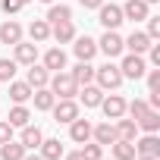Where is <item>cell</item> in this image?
Masks as SVG:
<instances>
[{"label":"cell","instance_id":"1","mask_svg":"<svg viewBox=\"0 0 160 160\" xmlns=\"http://www.w3.org/2000/svg\"><path fill=\"white\" fill-rule=\"evenodd\" d=\"M122 82H126V78H122V72H119V66H116L113 60H107L104 66H94V85H98V88L116 91Z\"/></svg>","mask_w":160,"mask_h":160},{"label":"cell","instance_id":"2","mask_svg":"<svg viewBox=\"0 0 160 160\" xmlns=\"http://www.w3.org/2000/svg\"><path fill=\"white\" fill-rule=\"evenodd\" d=\"M47 88L53 91V98H57V101H63V98H75V94H78V82L69 75V69L50 72V82H47Z\"/></svg>","mask_w":160,"mask_h":160},{"label":"cell","instance_id":"3","mask_svg":"<svg viewBox=\"0 0 160 160\" xmlns=\"http://www.w3.org/2000/svg\"><path fill=\"white\" fill-rule=\"evenodd\" d=\"M119 66V72H122V78H144V72H148V60L141 57V53H122V60L116 63Z\"/></svg>","mask_w":160,"mask_h":160},{"label":"cell","instance_id":"4","mask_svg":"<svg viewBox=\"0 0 160 160\" xmlns=\"http://www.w3.org/2000/svg\"><path fill=\"white\" fill-rule=\"evenodd\" d=\"M50 113H53V122L69 126L75 116H82V107H78V101H75V98H63V101H57V104L50 107Z\"/></svg>","mask_w":160,"mask_h":160},{"label":"cell","instance_id":"5","mask_svg":"<svg viewBox=\"0 0 160 160\" xmlns=\"http://www.w3.org/2000/svg\"><path fill=\"white\" fill-rule=\"evenodd\" d=\"M98 53H104L107 60L122 57V53H126V47H122V35H119L116 28H113V32H104L101 41H98Z\"/></svg>","mask_w":160,"mask_h":160},{"label":"cell","instance_id":"6","mask_svg":"<svg viewBox=\"0 0 160 160\" xmlns=\"http://www.w3.org/2000/svg\"><path fill=\"white\" fill-rule=\"evenodd\" d=\"M98 22L104 25V32H113V28H119L126 19H122V10H119L116 3H101V7H98Z\"/></svg>","mask_w":160,"mask_h":160},{"label":"cell","instance_id":"7","mask_svg":"<svg viewBox=\"0 0 160 160\" xmlns=\"http://www.w3.org/2000/svg\"><path fill=\"white\" fill-rule=\"evenodd\" d=\"M72 53H75V60L91 63V60L98 57V41L88 38V35H75V38H72Z\"/></svg>","mask_w":160,"mask_h":160},{"label":"cell","instance_id":"8","mask_svg":"<svg viewBox=\"0 0 160 160\" xmlns=\"http://www.w3.org/2000/svg\"><path fill=\"white\" fill-rule=\"evenodd\" d=\"M104 94H107V91H104V88H98V85L91 82V85H82V88H78V94H75V98H78V107L94 110V107H101Z\"/></svg>","mask_w":160,"mask_h":160},{"label":"cell","instance_id":"9","mask_svg":"<svg viewBox=\"0 0 160 160\" xmlns=\"http://www.w3.org/2000/svg\"><path fill=\"white\" fill-rule=\"evenodd\" d=\"M13 60H16L19 66H32V63H38V44L22 38L19 44H13Z\"/></svg>","mask_w":160,"mask_h":160},{"label":"cell","instance_id":"10","mask_svg":"<svg viewBox=\"0 0 160 160\" xmlns=\"http://www.w3.org/2000/svg\"><path fill=\"white\" fill-rule=\"evenodd\" d=\"M132 144H135V154H138V157H160V138H157L154 132H144V135L135 138Z\"/></svg>","mask_w":160,"mask_h":160},{"label":"cell","instance_id":"11","mask_svg":"<svg viewBox=\"0 0 160 160\" xmlns=\"http://www.w3.org/2000/svg\"><path fill=\"white\" fill-rule=\"evenodd\" d=\"M119 10H122V19H129V22H144L151 16V7L144 0H126Z\"/></svg>","mask_w":160,"mask_h":160},{"label":"cell","instance_id":"12","mask_svg":"<svg viewBox=\"0 0 160 160\" xmlns=\"http://www.w3.org/2000/svg\"><path fill=\"white\" fill-rule=\"evenodd\" d=\"M101 110H104L107 119H119V116H126V98L122 94H104Z\"/></svg>","mask_w":160,"mask_h":160},{"label":"cell","instance_id":"13","mask_svg":"<svg viewBox=\"0 0 160 160\" xmlns=\"http://www.w3.org/2000/svg\"><path fill=\"white\" fill-rule=\"evenodd\" d=\"M22 35H25V28L16 22V19H7V22H0V44H19L22 41Z\"/></svg>","mask_w":160,"mask_h":160},{"label":"cell","instance_id":"14","mask_svg":"<svg viewBox=\"0 0 160 160\" xmlns=\"http://www.w3.org/2000/svg\"><path fill=\"white\" fill-rule=\"evenodd\" d=\"M91 141H98V144H113L116 141V129H113V119H104V122H98V126H91Z\"/></svg>","mask_w":160,"mask_h":160},{"label":"cell","instance_id":"15","mask_svg":"<svg viewBox=\"0 0 160 160\" xmlns=\"http://www.w3.org/2000/svg\"><path fill=\"white\" fill-rule=\"evenodd\" d=\"M122 47H126L129 53H141V57H144V53H148V47H151V38H148L144 32H138V28H135L129 38H122Z\"/></svg>","mask_w":160,"mask_h":160},{"label":"cell","instance_id":"16","mask_svg":"<svg viewBox=\"0 0 160 160\" xmlns=\"http://www.w3.org/2000/svg\"><path fill=\"white\" fill-rule=\"evenodd\" d=\"M41 66H44L47 72H60V69H66V50H63V47H50V50L41 57Z\"/></svg>","mask_w":160,"mask_h":160},{"label":"cell","instance_id":"17","mask_svg":"<svg viewBox=\"0 0 160 160\" xmlns=\"http://www.w3.org/2000/svg\"><path fill=\"white\" fill-rule=\"evenodd\" d=\"M69 138H72L75 144L91 141V122H88V119H82V116H75V119L69 122Z\"/></svg>","mask_w":160,"mask_h":160},{"label":"cell","instance_id":"18","mask_svg":"<svg viewBox=\"0 0 160 160\" xmlns=\"http://www.w3.org/2000/svg\"><path fill=\"white\" fill-rule=\"evenodd\" d=\"M19 141H22V148L25 151H38V144L44 141V132L38 129V126H22V132H19Z\"/></svg>","mask_w":160,"mask_h":160},{"label":"cell","instance_id":"19","mask_svg":"<svg viewBox=\"0 0 160 160\" xmlns=\"http://www.w3.org/2000/svg\"><path fill=\"white\" fill-rule=\"evenodd\" d=\"M25 82H28L32 88H47V82H50V72H47L41 63H32V66L25 69Z\"/></svg>","mask_w":160,"mask_h":160},{"label":"cell","instance_id":"20","mask_svg":"<svg viewBox=\"0 0 160 160\" xmlns=\"http://www.w3.org/2000/svg\"><path fill=\"white\" fill-rule=\"evenodd\" d=\"M113 129H116V138H122V141H135L138 138V122L135 119L119 116V119H113Z\"/></svg>","mask_w":160,"mask_h":160},{"label":"cell","instance_id":"21","mask_svg":"<svg viewBox=\"0 0 160 160\" xmlns=\"http://www.w3.org/2000/svg\"><path fill=\"white\" fill-rule=\"evenodd\" d=\"M38 154H41L44 160H60V157L66 154V148H63L60 138H44V141L38 144Z\"/></svg>","mask_w":160,"mask_h":160},{"label":"cell","instance_id":"22","mask_svg":"<svg viewBox=\"0 0 160 160\" xmlns=\"http://www.w3.org/2000/svg\"><path fill=\"white\" fill-rule=\"evenodd\" d=\"M69 75L78 82V88H82V85H91V82H94V66H91V63H85V60H78V63L69 69Z\"/></svg>","mask_w":160,"mask_h":160},{"label":"cell","instance_id":"23","mask_svg":"<svg viewBox=\"0 0 160 160\" xmlns=\"http://www.w3.org/2000/svg\"><path fill=\"white\" fill-rule=\"evenodd\" d=\"M7 85H10V101L13 104H28L32 101V91L35 88L28 82H16V78H13V82H7Z\"/></svg>","mask_w":160,"mask_h":160},{"label":"cell","instance_id":"24","mask_svg":"<svg viewBox=\"0 0 160 160\" xmlns=\"http://www.w3.org/2000/svg\"><path fill=\"white\" fill-rule=\"evenodd\" d=\"M75 35H78V32H75L72 22H57V25H50V38H53L57 44H72Z\"/></svg>","mask_w":160,"mask_h":160},{"label":"cell","instance_id":"25","mask_svg":"<svg viewBox=\"0 0 160 160\" xmlns=\"http://www.w3.org/2000/svg\"><path fill=\"white\" fill-rule=\"evenodd\" d=\"M44 19H47L50 25H57V22H72V7H66V3H50Z\"/></svg>","mask_w":160,"mask_h":160},{"label":"cell","instance_id":"26","mask_svg":"<svg viewBox=\"0 0 160 160\" xmlns=\"http://www.w3.org/2000/svg\"><path fill=\"white\" fill-rule=\"evenodd\" d=\"M32 101H35V110H41V113H50V107L57 104V98H53L50 88H35L32 91Z\"/></svg>","mask_w":160,"mask_h":160},{"label":"cell","instance_id":"27","mask_svg":"<svg viewBox=\"0 0 160 160\" xmlns=\"http://www.w3.org/2000/svg\"><path fill=\"white\" fill-rule=\"evenodd\" d=\"M7 122H10L13 129H22V126H28V122H32V110H28L25 104H13V110H10Z\"/></svg>","mask_w":160,"mask_h":160},{"label":"cell","instance_id":"28","mask_svg":"<svg viewBox=\"0 0 160 160\" xmlns=\"http://www.w3.org/2000/svg\"><path fill=\"white\" fill-rule=\"evenodd\" d=\"M22 157H25L22 141L10 138V141H3V144H0V160H22Z\"/></svg>","mask_w":160,"mask_h":160},{"label":"cell","instance_id":"29","mask_svg":"<svg viewBox=\"0 0 160 160\" xmlns=\"http://www.w3.org/2000/svg\"><path fill=\"white\" fill-rule=\"evenodd\" d=\"M28 38H32L35 44H44V41L50 38V22H47V19H35V22L28 25Z\"/></svg>","mask_w":160,"mask_h":160},{"label":"cell","instance_id":"30","mask_svg":"<svg viewBox=\"0 0 160 160\" xmlns=\"http://www.w3.org/2000/svg\"><path fill=\"white\" fill-rule=\"evenodd\" d=\"M110 148H113V160H135V144H132V141L116 138Z\"/></svg>","mask_w":160,"mask_h":160},{"label":"cell","instance_id":"31","mask_svg":"<svg viewBox=\"0 0 160 160\" xmlns=\"http://www.w3.org/2000/svg\"><path fill=\"white\" fill-rule=\"evenodd\" d=\"M148 110H151V107H148V101H144V98L126 101V116H129V119H135V122H138V119H141V116H144Z\"/></svg>","mask_w":160,"mask_h":160},{"label":"cell","instance_id":"32","mask_svg":"<svg viewBox=\"0 0 160 160\" xmlns=\"http://www.w3.org/2000/svg\"><path fill=\"white\" fill-rule=\"evenodd\" d=\"M157 129H160V110H148L138 119V132H154L157 135Z\"/></svg>","mask_w":160,"mask_h":160},{"label":"cell","instance_id":"33","mask_svg":"<svg viewBox=\"0 0 160 160\" xmlns=\"http://www.w3.org/2000/svg\"><path fill=\"white\" fill-rule=\"evenodd\" d=\"M16 69H19V63H16L13 57H0V82H13V78H16Z\"/></svg>","mask_w":160,"mask_h":160},{"label":"cell","instance_id":"34","mask_svg":"<svg viewBox=\"0 0 160 160\" xmlns=\"http://www.w3.org/2000/svg\"><path fill=\"white\" fill-rule=\"evenodd\" d=\"M82 157H85V160H101V157H104V144L85 141V144H82Z\"/></svg>","mask_w":160,"mask_h":160},{"label":"cell","instance_id":"35","mask_svg":"<svg viewBox=\"0 0 160 160\" xmlns=\"http://www.w3.org/2000/svg\"><path fill=\"white\" fill-rule=\"evenodd\" d=\"M144 22H148V28H144V35H148L151 41H160V16H148Z\"/></svg>","mask_w":160,"mask_h":160},{"label":"cell","instance_id":"36","mask_svg":"<svg viewBox=\"0 0 160 160\" xmlns=\"http://www.w3.org/2000/svg\"><path fill=\"white\" fill-rule=\"evenodd\" d=\"M144 78H148V91H160V66L148 69V72H144Z\"/></svg>","mask_w":160,"mask_h":160},{"label":"cell","instance_id":"37","mask_svg":"<svg viewBox=\"0 0 160 160\" xmlns=\"http://www.w3.org/2000/svg\"><path fill=\"white\" fill-rule=\"evenodd\" d=\"M0 10H3L7 16H16L22 10V3H19V0H0Z\"/></svg>","mask_w":160,"mask_h":160},{"label":"cell","instance_id":"38","mask_svg":"<svg viewBox=\"0 0 160 160\" xmlns=\"http://www.w3.org/2000/svg\"><path fill=\"white\" fill-rule=\"evenodd\" d=\"M148 60H151V66H160V41H151V47H148Z\"/></svg>","mask_w":160,"mask_h":160},{"label":"cell","instance_id":"39","mask_svg":"<svg viewBox=\"0 0 160 160\" xmlns=\"http://www.w3.org/2000/svg\"><path fill=\"white\" fill-rule=\"evenodd\" d=\"M13 132H16V129H13L7 119H0V144H3V141H10V138H13Z\"/></svg>","mask_w":160,"mask_h":160},{"label":"cell","instance_id":"40","mask_svg":"<svg viewBox=\"0 0 160 160\" xmlns=\"http://www.w3.org/2000/svg\"><path fill=\"white\" fill-rule=\"evenodd\" d=\"M151 98H148V107L151 110H160V91H148Z\"/></svg>","mask_w":160,"mask_h":160},{"label":"cell","instance_id":"41","mask_svg":"<svg viewBox=\"0 0 160 160\" xmlns=\"http://www.w3.org/2000/svg\"><path fill=\"white\" fill-rule=\"evenodd\" d=\"M78 3H82V7H85V10H98V7H101V3H104V0H78Z\"/></svg>","mask_w":160,"mask_h":160},{"label":"cell","instance_id":"42","mask_svg":"<svg viewBox=\"0 0 160 160\" xmlns=\"http://www.w3.org/2000/svg\"><path fill=\"white\" fill-rule=\"evenodd\" d=\"M63 160H85V157H82V151H69V154H63Z\"/></svg>","mask_w":160,"mask_h":160},{"label":"cell","instance_id":"43","mask_svg":"<svg viewBox=\"0 0 160 160\" xmlns=\"http://www.w3.org/2000/svg\"><path fill=\"white\" fill-rule=\"evenodd\" d=\"M22 160H44V157H41L38 151H25V157H22Z\"/></svg>","mask_w":160,"mask_h":160},{"label":"cell","instance_id":"44","mask_svg":"<svg viewBox=\"0 0 160 160\" xmlns=\"http://www.w3.org/2000/svg\"><path fill=\"white\" fill-rule=\"evenodd\" d=\"M135 160H157V157H138V154H135Z\"/></svg>","mask_w":160,"mask_h":160},{"label":"cell","instance_id":"45","mask_svg":"<svg viewBox=\"0 0 160 160\" xmlns=\"http://www.w3.org/2000/svg\"><path fill=\"white\" fill-rule=\"evenodd\" d=\"M144 3H148V7H154V3H160V0H144Z\"/></svg>","mask_w":160,"mask_h":160},{"label":"cell","instance_id":"46","mask_svg":"<svg viewBox=\"0 0 160 160\" xmlns=\"http://www.w3.org/2000/svg\"><path fill=\"white\" fill-rule=\"evenodd\" d=\"M41 3H47V7H50V3H57V0H41Z\"/></svg>","mask_w":160,"mask_h":160},{"label":"cell","instance_id":"47","mask_svg":"<svg viewBox=\"0 0 160 160\" xmlns=\"http://www.w3.org/2000/svg\"><path fill=\"white\" fill-rule=\"evenodd\" d=\"M19 3H22V7H25V3H32V0H19Z\"/></svg>","mask_w":160,"mask_h":160},{"label":"cell","instance_id":"48","mask_svg":"<svg viewBox=\"0 0 160 160\" xmlns=\"http://www.w3.org/2000/svg\"><path fill=\"white\" fill-rule=\"evenodd\" d=\"M101 160H104V157H101ZM110 160H113V157H110Z\"/></svg>","mask_w":160,"mask_h":160}]
</instances>
